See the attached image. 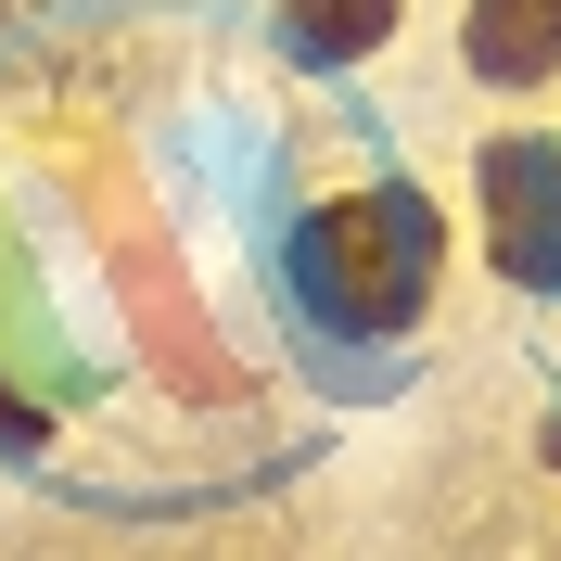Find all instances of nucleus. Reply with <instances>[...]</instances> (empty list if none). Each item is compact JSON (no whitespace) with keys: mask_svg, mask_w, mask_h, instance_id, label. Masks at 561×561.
I'll return each mask as SVG.
<instances>
[{"mask_svg":"<svg viewBox=\"0 0 561 561\" xmlns=\"http://www.w3.org/2000/svg\"><path fill=\"white\" fill-rule=\"evenodd\" d=\"M549 459H561V421H549Z\"/></svg>","mask_w":561,"mask_h":561,"instance_id":"423d86ee","label":"nucleus"},{"mask_svg":"<svg viewBox=\"0 0 561 561\" xmlns=\"http://www.w3.org/2000/svg\"><path fill=\"white\" fill-rule=\"evenodd\" d=\"M38 447V409H26V396H0V459H26Z\"/></svg>","mask_w":561,"mask_h":561,"instance_id":"39448f33","label":"nucleus"},{"mask_svg":"<svg viewBox=\"0 0 561 561\" xmlns=\"http://www.w3.org/2000/svg\"><path fill=\"white\" fill-rule=\"evenodd\" d=\"M280 26H294L307 65H357V51L396 26V0H280Z\"/></svg>","mask_w":561,"mask_h":561,"instance_id":"20e7f679","label":"nucleus"},{"mask_svg":"<svg viewBox=\"0 0 561 561\" xmlns=\"http://www.w3.org/2000/svg\"><path fill=\"white\" fill-rule=\"evenodd\" d=\"M472 77H561V0H472Z\"/></svg>","mask_w":561,"mask_h":561,"instance_id":"7ed1b4c3","label":"nucleus"},{"mask_svg":"<svg viewBox=\"0 0 561 561\" xmlns=\"http://www.w3.org/2000/svg\"><path fill=\"white\" fill-rule=\"evenodd\" d=\"M485 243L524 294H561V140H497L485 153Z\"/></svg>","mask_w":561,"mask_h":561,"instance_id":"f03ea898","label":"nucleus"},{"mask_svg":"<svg viewBox=\"0 0 561 561\" xmlns=\"http://www.w3.org/2000/svg\"><path fill=\"white\" fill-rule=\"evenodd\" d=\"M294 294H307L332 332H409L421 294H434V205L421 192H357V205H319L294 230Z\"/></svg>","mask_w":561,"mask_h":561,"instance_id":"f257e3e1","label":"nucleus"}]
</instances>
